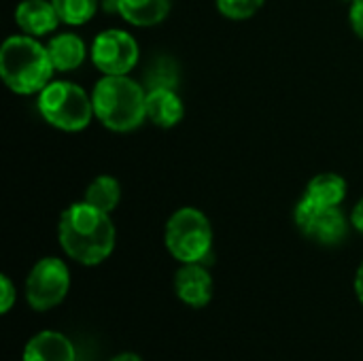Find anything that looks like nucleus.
<instances>
[{
	"instance_id": "1",
	"label": "nucleus",
	"mask_w": 363,
	"mask_h": 361,
	"mask_svg": "<svg viewBox=\"0 0 363 361\" xmlns=\"http://www.w3.org/2000/svg\"><path fill=\"white\" fill-rule=\"evenodd\" d=\"M57 238L68 257L83 266L102 264L115 249V226L108 213L91 204H70L57 226Z\"/></svg>"
},
{
	"instance_id": "19",
	"label": "nucleus",
	"mask_w": 363,
	"mask_h": 361,
	"mask_svg": "<svg viewBox=\"0 0 363 361\" xmlns=\"http://www.w3.org/2000/svg\"><path fill=\"white\" fill-rule=\"evenodd\" d=\"M264 6V0H217V9L228 19H249Z\"/></svg>"
},
{
	"instance_id": "21",
	"label": "nucleus",
	"mask_w": 363,
	"mask_h": 361,
	"mask_svg": "<svg viewBox=\"0 0 363 361\" xmlns=\"http://www.w3.org/2000/svg\"><path fill=\"white\" fill-rule=\"evenodd\" d=\"M349 21H351L353 32L363 38V0H353L351 11H349Z\"/></svg>"
},
{
	"instance_id": "9",
	"label": "nucleus",
	"mask_w": 363,
	"mask_h": 361,
	"mask_svg": "<svg viewBox=\"0 0 363 361\" xmlns=\"http://www.w3.org/2000/svg\"><path fill=\"white\" fill-rule=\"evenodd\" d=\"M174 291L183 304L202 309L213 298V277L202 262L183 264L174 274Z\"/></svg>"
},
{
	"instance_id": "5",
	"label": "nucleus",
	"mask_w": 363,
	"mask_h": 361,
	"mask_svg": "<svg viewBox=\"0 0 363 361\" xmlns=\"http://www.w3.org/2000/svg\"><path fill=\"white\" fill-rule=\"evenodd\" d=\"M164 243L168 253L181 264L204 262L213 247V228L208 217L191 206L179 209L166 223Z\"/></svg>"
},
{
	"instance_id": "23",
	"label": "nucleus",
	"mask_w": 363,
	"mask_h": 361,
	"mask_svg": "<svg viewBox=\"0 0 363 361\" xmlns=\"http://www.w3.org/2000/svg\"><path fill=\"white\" fill-rule=\"evenodd\" d=\"M355 291H357L359 302L363 304V262L362 266H359V270H357V277H355Z\"/></svg>"
},
{
	"instance_id": "17",
	"label": "nucleus",
	"mask_w": 363,
	"mask_h": 361,
	"mask_svg": "<svg viewBox=\"0 0 363 361\" xmlns=\"http://www.w3.org/2000/svg\"><path fill=\"white\" fill-rule=\"evenodd\" d=\"M179 85V66L168 55H157L145 70V87L151 89H177Z\"/></svg>"
},
{
	"instance_id": "2",
	"label": "nucleus",
	"mask_w": 363,
	"mask_h": 361,
	"mask_svg": "<svg viewBox=\"0 0 363 361\" xmlns=\"http://www.w3.org/2000/svg\"><path fill=\"white\" fill-rule=\"evenodd\" d=\"M55 72L47 45L34 36H9L0 49V77L15 94H40Z\"/></svg>"
},
{
	"instance_id": "13",
	"label": "nucleus",
	"mask_w": 363,
	"mask_h": 361,
	"mask_svg": "<svg viewBox=\"0 0 363 361\" xmlns=\"http://www.w3.org/2000/svg\"><path fill=\"white\" fill-rule=\"evenodd\" d=\"M47 51H49V57L53 62V68L60 72H68V70L79 68L87 55V47H85L83 38L79 34H72V32H64V34L53 36L47 43Z\"/></svg>"
},
{
	"instance_id": "25",
	"label": "nucleus",
	"mask_w": 363,
	"mask_h": 361,
	"mask_svg": "<svg viewBox=\"0 0 363 361\" xmlns=\"http://www.w3.org/2000/svg\"><path fill=\"white\" fill-rule=\"evenodd\" d=\"M100 4H102V9H104V11L113 13V11H117V6H119V0H100Z\"/></svg>"
},
{
	"instance_id": "8",
	"label": "nucleus",
	"mask_w": 363,
	"mask_h": 361,
	"mask_svg": "<svg viewBox=\"0 0 363 361\" xmlns=\"http://www.w3.org/2000/svg\"><path fill=\"white\" fill-rule=\"evenodd\" d=\"M296 226L306 238L328 247L342 243L349 232V223L340 206H319L306 198L296 206Z\"/></svg>"
},
{
	"instance_id": "18",
	"label": "nucleus",
	"mask_w": 363,
	"mask_h": 361,
	"mask_svg": "<svg viewBox=\"0 0 363 361\" xmlns=\"http://www.w3.org/2000/svg\"><path fill=\"white\" fill-rule=\"evenodd\" d=\"M60 19L68 26H81L87 23L96 11L100 0H51Z\"/></svg>"
},
{
	"instance_id": "14",
	"label": "nucleus",
	"mask_w": 363,
	"mask_h": 361,
	"mask_svg": "<svg viewBox=\"0 0 363 361\" xmlns=\"http://www.w3.org/2000/svg\"><path fill=\"white\" fill-rule=\"evenodd\" d=\"M172 0H119L117 13L132 26L149 28L162 23L170 13Z\"/></svg>"
},
{
	"instance_id": "6",
	"label": "nucleus",
	"mask_w": 363,
	"mask_h": 361,
	"mask_svg": "<svg viewBox=\"0 0 363 361\" xmlns=\"http://www.w3.org/2000/svg\"><path fill=\"white\" fill-rule=\"evenodd\" d=\"M70 289L68 266L60 257H43L26 279V300L34 311H51Z\"/></svg>"
},
{
	"instance_id": "3",
	"label": "nucleus",
	"mask_w": 363,
	"mask_h": 361,
	"mask_svg": "<svg viewBox=\"0 0 363 361\" xmlns=\"http://www.w3.org/2000/svg\"><path fill=\"white\" fill-rule=\"evenodd\" d=\"M94 115L113 132H132L147 119V89L128 74H104L94 91Z\"/></svg>"
},
{
	"instance_id": "16",
	"label": "nucleus",
	"mask_w": 363,
	"mask_h": 361,
	"mask_svg": "<svg viewBox=\"0 0 363 361\" xmlns=\"http://www.w3.org/2000/svg\"><path fill=\"white\" fill-rule=\"evenodd\" d=\"M119 200H121V185L115 177H108V174L94 179L89 183V187L85 189V202L98 211L108 213V215H111V211L117 209Z\"/></svg>"
},
{
	"instance_id": "4",
	"label": "nucleus",
	"mask_w": 363,
	"mask_h": 361,
	"mask_svg": "<svg viewBox=\"0 0 363 361\" xmlns=\"http://www.w3.org/2000/svg\"><path fill=\"white\" fill-rule=\"evenodd\" d=\"M38 113L40 117L64 132L85 130L94 117L91 96L70 81H51L38 94Z\"/></svg>"
},
{
	"instance_id": "22",
	"label": "nucleus",
	"mask_w": 363,
	"mask_h": 361,
	"mask_svg": "<svg viewBox=\"0 0 363 361\" xmlns=\"http://www.w3.org/2000/svg\"><path fill=\"white\" fill-rule=\"evenodd\" d=\"M351 223H353L355 230H359L363 234V200H359L357 206L353 209V213H351Z\"/></svg>"
},
{
	"instance_id": "7",
	"label": "nucleus",
	"mask_w": 363,
	"mask_h": 361,
	"mask_svg": "<svg viewBox=\"0 0 363 361\" xmlns=\"http://www.w3.org/2000/svg\"><path fill=\"white\" fill-rule=\"evenodd\" d=\"M138 43L125 30H104L91 43V62L102 74H128L138 62Z\"/></svg>"
},
{
	"instance_id": "10",
	"label": "nucleus",
	"mask_w": 363,
	"mask_h": 361,
	"mask_svg": "<svg viewBox=\"0 0 363 361\" xmlns=\"http://www.w3.org/2000/svg\"><path fill=\"white\" fill-rule=\"evenodd\" d=\"M15 21L28 36H45L62 21L53 2L49 0H23L15 9Z\"/></svg>"
},
{
	"instance_id": "12",
	"label": "nucleus",
	"mask_w": 363,
	"mask_h": 361,
	"mask_svg": "<svg viewBox=\"0 0 363 361\" xmlns=\"http://www.w3.org/2000/svg\"><path fill=\"white\" fill-rule=\"evenodd\" d=\"M185 115L183 100L177 89H151L147 91V119L160 128H174Z\"/></svg>"
},
{
	"instance_id": "11",
	"label": "nucleus",
	"mask_w": 363,
	"mask_h": 361,
	"mask_svg": "<svg viewBox=\"0 0 363 361\" xmlns=\"http://www.w3.org/2000/svg\"><path fill=\"white\" fill-rule=\"evenodd\" d=\"M23 361H74V347L64 334L45 330L28 340Z\"/></svg>"
},
{
	"instance_id": "15",
	"label": "nucleus",
	"mask_w": 363,
	"mask_h": 361,
	"mask_svg": "<svg viewBox=\"0 0 363 361\" xmlns=\"http://www.w3.org/2000/svg\"><path fill=\"white\" fill-rule=\"evenodd\" d=\"M345 196H347V181L336 172H323L315 177L304 194L308 202L319 206H340Z\"/></svg>"
},
{
	"instance_id": "24",
	"label": "nucleus",
	"mask_w": 363,
	"mask_h": 361,
	"mask_svg": "<svg viewBox=\"0 0 363 361\" xmlns=\"http://www.w3.org/2000/svg\"><path fill=\"white\" fill-rule=\"evenodd\" d=\"M111 361H143V357H138L136 353H119L117 357H113Z\"/></svg>"
},
{
	"instance_id": "20",
	"label": "nucleus",
	"mask_w": 363,
	"mask_h": 361,
	"mask_svg": "<svg viewBox=\"0 0 363 361\" xmlns=\"http://www.w3.org/2000/svg\"><path fill=\"white\" fill-rule=\"evenodd\" d=\"M0 291H2V296H0V313H9L11 306L15 304L17 294H15V287H13L11 279L4 277V274L0 277Z\"/></svg>"
}]
</instances>
